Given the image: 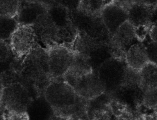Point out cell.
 Returning <instances> with one entry per match:
<instances>
[{
  "label": "cell",
  "mask_w": 157,
  "mask_h": 120,
  "mask_svg": "<svg viewBox=\"0 0 157 120\" xmlns=\"http://www.w3.org/2000/svg\"><path fill=\"white\" fill-rule=\"evenodd\" d=\"M19 23L16 17L1 16L0 18V37L1 40L6 41L10 39L13 33L19 27Z\"/></svg>",
  "instance_id": "cell-20"
},
{
  "label": "cell",
  "mask_w": 157,
  "mask_h": 120,
  "mask_svg": "<svg viewBox=\"0 0 157 120\" xmlns=\"http://www.w3.org/2000/svg\"><path fill=\"white\" fill-rule=\"evenodd\" d=\"M27 113L29 120H51L55 117L53 109L44 95L32 100Z\"/></svg>",
  "instance_id": "cell-15"
},
{
  "label": "cell",
  "mask_w": 157,
  "mask_h": 120,
  "mask_svg": "<svg viewBox=\"0 0 157 120\" xmlns=\"http://www.w3.org/2000/svg\"><path fill=\"white\" fill-rule=\"evenodd\" d=\"M79 34L78 29L70 21L64 26L57 28V44L71 49L73 47Z\"/></svg>",
  "instance_id": "cell-17"
},
{
  "label": "cell",
  "mask_w": 157,
  "mask_h": 120,
  "mask_svg": "<svg viewBox=\"0 0 157 120\" xmlns=\"http://www.w3.org/2000/svg\"><path fill=\"white\" fill-rule=\"evenodd\" d=\"M4 120H29L28 113H19L2 110Z\"/></svg>",
  "instance_id": "cell-24"
},
{
  "label": "cell",
  "mask_w": 157,
  "mask_h": 120,
  "mask_svg": "<svg viewBox=\"0 0 157 120\" xmlns=\"http://www.w3.org/2000/svg\"><path fill=\"white\" fill-rule=\"evenodd\" d=\"M104 7V0H81L79 10L88 14L100 15Z\"/></svg>",
  "instance_id": "cell-21"
},
{
  "label": "cell",
  "mask_w": 157,
  "mask_h": 120,
  "mask_svg": "<svg viewBox=\"0 0 157 120\" xmlns=\"http://www.w3.org/2000/svg\"><path fill=\"white\" fill-rule=\"evenodd\" d=\"M135 2V0H114L113 2L128 12Z\"/></svg>",
  "instance_id": "cell-27"
},
{
  "label": "cell",
  "mask_w": 157,
  "mask_h": 120,
  "mask_svg": "<svg viewBox=\"0 0 157 120\" xmlns=\"http://www.w3.org/2000/svg\"><path fill=\"white\" fill-rule=\"evenodd\" d=\"M141 87L144 92L157 87V65L149 62L140 70Z\"/></svg>",
  "instance_id": "cell-18"
},
{
  "label": "cell",
  "mask_w": 157,
  "mask_h": 120,
  "mask_svg": "<svg viewBox=\"0 0 157 120\" xmlns=\"http://www.w3.org/2000/svg\"><path fill=\"white\" fill-rule=\"evenodd\" d=\"M48 6L37 1H20L16 18L19 25L32 26L41 16L47 13Z\"/></svg>",
  "instance_id": "cell-10"
},
{
  "label": "cell",
  "mask_w": 157,
  "mask_h": 120,
  "mask_svg": "<svg viewBox=\"0 0 157 120\" xmlns=\"http://www.w3.org/2000/svg\"><path fill=\"white\" fill-rule=\"evenodd\" d=\"M20 1H37L43 2V0H20Z\"/></svg>",
  "instance_id": "cell-31"
},
{
  "label": "cell",
  "mask_w": 157,
  "mask_h": 120,
  "mask_svg": "<svg viewBox=\"0 0 157 120\" xmlns=\"http://www.w3.org/2000/svg\"><path fill=\"white\" fill-rule=\"evenodd\" d=\"M50 74L53 78H62L71 66L74 51L68 47L55 44L47 49Z\"/></svg>",
  "instance_id": "cell-8"
},
{
  "label": "cell",
  "mask_w": 157,
  "mask_h": 120,
  "mask_svg": "<svg viewBox=\"0 0 157 120\" xmlns=\"http://www.w3.org/2000/svg\"><path fill=\"white\" fill-rule=\"evenodd\" d=\"M114 0H104V7L107 5L112 3Z\"/></svg>",
  "instance_id": "cell-30"
},
{
  "label": "cell",
  "mask_w": 157,
  "mask_h": 120,
  "mask_svg": "<svg viewBox=\"0 0 157 120\" xmlns=\"http://www.w3.org/2000/svg\"><path fill=\"white\" fill-rule=\"evenodd\" d=\"M157 22V6H156L154 7L153 10L151 22V26L154 23Z\"/></svg>",
  "instance_id": "cell-29"
},
{
  "label": "cell",
  "mask_w": 157,
  "mask_h": 120,
  "mask_svg": "<svg viewBox=\"0 0 157 120\" xmlns=\"http://www.w3.org/2000/svg\"><path fill=\"white\" fill-rule=\"evenodd\" d=\"M153 8L147 3L136 1L128 11V21L135 29H147L151 26Z\"/></svg>",
  "instance_id": "cell-13"
},
{
  "label": "cell",
  "mask_w": 157,
  "mask_h": 120,
  "mask_svg": "<svg viewBox=\"0 0 157 120\" xmlns=\"http://www.w3.org/2000/svg\"><path fill=\"white\" fill-rule=\"evenodd\" d=\"M73 88L78 96L87 100L96 98L105 92L104 86L95 70L79 78Z\"/></svg>",
  "instance_id": "cell-9"
},
{
  "label": "cell",
  "mask_w": 157,
  "mask_h": 120,
  "mask_svg": "<svg viewBox=\"0 0 157 120\" xmlns=\"http://www.w3.org/2000/svg\"><path fill=\"white\" fill-rule=\"evenodd\" d=\"M149 33L152 41L157 42V22L151 26Z\"/></svg>",
  "instance_id": "cell-28"
},
{
  "label": "cell",
  "mask_w": 157,
  "mask_h": 120,
  "mask_svg": "<svg viewBox=\"0 0 157 120\" xmlns=\"http://www.w3.org/2000/svg\"><path fill=\"white\" fill-rule=\"evenodd\" d=\"M20 4V0H0L1 16L16 17Z\"/></svg>",
  "instance_id": "cell-22"
},
{
  "label": "cell",
  "mask_w": 157,
  "mask_h": 120,
  "mask_svg": "<svg viewBox=\"0 0 157 120\" xmlns=\"http://www.w3.org/2000/svg\"><path fill=\"white\" fill-rule=\"evenodd\" d=\"M136 38L135 28L127 21L111 35L108 42L112 57L124 59L127 51L135 44Z\"/></svg>",
  "instance_id": "cell-6"
},
{
  "label": "cell",
  "mask_w": 157,
  "mask_h": 120,
  "mask_svg": "<svg viewBox=\"0 0 157 120\" xmlns=\"http://www.w3.org/2000/svg\"><path fill=\"white\" fill-rule=\"evenodd\" d=\"M20 78V82L28 89L33 99L44 95L53 79L48 50L37 44L22 60Z\"/></svg>",
  "instance_id": "cell-1"
},
{
  "label": "cell",
  "mask_w": 157,
  "mask_h": 120,
  "mask_svg": "<svg viewBox=\"0 0 157 120\" xmlns=\"http://www.w3.org/2000/svg\"><path fill=\"white\" fill-rule=\"evenodd\" d=\"M100 16L111 35L128 21L127 11L113 2L104 7Z\"/></svg>",
  "instance_id": "cell-12"
},
{
  "label": "cell",
  "mask_w": 157,
  "mask_h": 120,
  "mask_svg": "<svg viewBox=\"0 0 157 120\" xmlns=\"http://www.w3.org/2000/svg\"><path fill=\"white\" fill-rule=\"evenodd\" d=\"M127 65L124 59L111 57L101 66L97 73L105 88V94L115 93L121 87Z\"/></svg>",
  "instance_id": "cell-4"
},
{
  "label": "cell",
  "mask_w": 157,
  "mask_h": 120,
  "mask_svg": "<svg viewBox=\"0 0 157 120\" xmlns=\"http://www.w3.org/2000/svg\"><path fill=\"white\" fill-rule=\"evenodd\" d=\"M124 60L128 67L140 70L149 62L146 47L140 43H135L127 51Z\"/></svg>",
  "instance_id": "cell-16"
},
{
  "label": "cell",
  "mask_w": 157,
  "mask_h": 120,
  "mask_svg": "<svg viewBox=\"0 0 157 120\" xmlns=\"http://www.w3.org/2000/svg\"><path fill=\"white\" fill-rule=\"evenodd\" d=\"M146 48L149 62L157 65V42L152 41Z\"/></svg>",
  "instance_id": "cell-25"
},
{
  "label": "cell",
  "mask_w": 157,
  "mask_h": 120,
  "mask_svg": "<svg viewBox=\"0 0 157 120\" xmlns=\"http://www.w3.org/2000/svg\"><path fill=\"white\" fill-rule=\"evenodd\" d=\"M74 47L73 51L85 56L95 71L105 61L112 57L108 43L94 40L82 33H79Z\"/></svg>",
  "instance_id": "cell-3"
},
{
  "label": "cell",
  "mask_w": 157,
  "mask_h": 120,
  "mask_svg": "<svg viewBox=\"0 0 157 120\" xmlns=\"http://www.w3.org/2000/svg\"><path fill=\"white\" fill-rule=\"evenodd\" d=\"M93 70L90 62L85 56L74 51V57L71 66L62 78L73 88L79 78L91 73Z\"/></svg>",
  "instance_id": "cell-14"
},
{
  "label": "cell",
  "mask_w": 157,
  "mask_h": 120,
  "mask_svg": "<svg viewBox=\"0 0 157 120\" xmlns=\"http://www.w3.org/2000/svg\"><path fill=\"white\" fill-rule=\"evenodd\" d=\"M47 13L57 28L64 26L70 21L69 10L60 4H54L49 6Z\"/></svg>",
  "instance_id": "cell-19"
},
{
  "label": "cell",
  "mask_w": 157,
  "mask_h": 120,
  "mask_svg": "<svg viewBox=\"0 0 157 120\" xmlns=\"http://www.w3.org/2000/svg\"><path fill=\"white\" fill-rule=\"evenodd\" d=\"M33 99L28 89L20 82L2 88L1 106L2 110L26 113Z\"/></svg>",
  "instance_id": "cell-5"
},
{
  "label": "cell",
  "mask_w": 157,
  "mask_h": 120,
  "mask_svg": "<svg viewBox=\"0 0 157 120\" xmlns=\"http://www.w3.org/2000/svg\"><path fill=\"white\" fill-rule=\"evenodd\" d=\"M44 95L52 107L55 117L71 119L79 96L62 78H53Z\"/></svg>",
  "instance_id": "cell-2"
},
{
  "label": "cell",
  "mask_w": 157,
  "mask_h": 120,
  "mask_svg": "<svg viewBox=\"0 0 157 120\" xmlns=\"http://www.w3.org/2000/svg\"><path fill=\"white\" fill-rule=\"evenodd\" d=\"M14 55L23 59L37 45V37L32 26L20 25L10 39Z\"/></svg>",
  "instance_id": "cell-7"
},
{
  "label": "cell",
  "mask_w": 157,
  "mask_h": 120,
  "mask_svg": "<svg viewBox=\"0 0 157 120\" xmlns=\"http://www.w3.org/2000/svg\"><path fill=\"white\" fill-rule=\"evenodd\" d=\"M37 40L48 47L57 44V27L48 13L41 16L32 26Z\"/></svg>",
  "instance_id": "cell-11"
},
{
  "label": "cell",
  "mask_w": 157,
  "mask_h": 120,
  "mask_svg": "<svg viewBox=\"0 0 157 120\" xmlns=\"http://www.w3.org/2000/svg\"><path fill=\"white\" fill-rule=\"evenodd\" d=\"M81 0H58V3L69 11L79 10Z\"/></svg>",
  "instance_id": "cell-26"
},
{
  "label": "cell",
  "mask_w": 157,
  "mask_h": 120,
  "mask_svg": "<svg viewBox=\"0 0 157 120\" xmlns=\"http://www.w3.org/2000/svg\"><path fill=\"white\" fill-rule=\"evenodd\" d=\"M142 100L143 103L147 107L157 110V87L145 91Z\"/></svg>",
  "instance_id": "cell-23"
}]
</instances>
